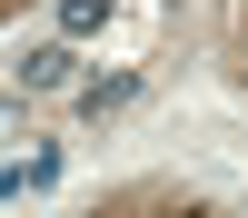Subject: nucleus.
I'll list each match as a JSON object with an SVG mask.
<instances>
[{"mask_svg":"<svg viewBox=\"0 0 248 218\" xmlns=\"http://www.w3.org/2000/svg\"><path fill=\"white\" fill-rule=\"evenodd\" d=\"M70 79H79V50H70V40H50V50L20 59V89H70Z\"/></svg>","mask_w":248,"mask_h":218,"instance_id":"f257e3e1","label":"nucleus"},{"mask_svg":"<svg viewBox=\"0 0 248 218\" xmlns=\"http://www.w3.org/2000/svg\"><path fill=\"white\" fill-rule=\"evenodd\" d=\"M50 178H60V149H30V159L0 169V198H30V189H50Z\"/></svg>","mask_w":248,"mask_h":218,"instance_id":"f03ea898","label":"nucleus"},{"mask_svg":"<svg viewBox=\"0 0 248 218\" xmlns=\"http://www.w3.org/2000/svg\"><path fill=\"white\" fill-rule=\"evenodd\" d=\"M129 99H139V79L119 70V79H90V89H79V109H90V119H109V109H129Z\"/></svg>","mask_w":248,"mask_h":218,"instance_id":"7ed1b4c3","label":"nucleus"},{"mask_svg":"<svg viewBox=\"0 0 248 218\" xmlns=\"http://www.w3.org/2000/svg\"><path fill=\"white\" fill-rule=\"evenodd\" d=\"M109 20V0H60V30H99Z\"/></svg>","mask_w":248,"mask_h":218,"instance_id":"20e7f679","label":"nucleus"},{"mask_svg":"<svg viewBox=\"0 0 248 218\" xmlns=\"http://www.w3.org/2000/svg\"><path fill=\"white\" fill-rule=\"evenodd\" d=\"M10 129H20V99H0V139H10Z\"/></svg>","mask_w":248,"mask_h":218,"instance_id":"39448f33","label":"nucleus"}]
</instances>
